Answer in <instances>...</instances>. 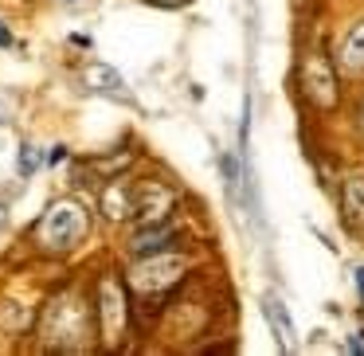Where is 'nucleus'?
Listing matches in <instances>:
<instances>
[{
    "instance_id": "nucleus-1",
    "label": "nucleus",
    "mask_w": 364,
    "mask_h": 356,
    "mask_svg": "<svg viewBox=\"0 0 364 356\" xmlns=\"http://www.w3.org/2000/svg\"><path fill=\"white\" fill-rule=\"evenodd\" d=\"M82 235H87V207L79 200H55L32 227V243L48 254L75 251Z\"/></svg>"
},
{
    "instance_id": "nucleus-2",
    "label": "nucleus",
    "mask_w": 364,
    "mask_h": 356,
    "mask_svg": "<svg viewBox=\"0 0 364 356\" xmlns=\"http://www.w3.org/2000/svg\"><path fill=\"white\" fill-rule=\"evenodd\" d=\"M43 337L55 348H82L90 337V309L87 298L79 293H59L48 301V313H43Z\"/></svg>"
},
{
    "instance_id": "nucleus-3",
    "label": "nucleus",
    "mask_w": 364,
    "mask_h": 356,
    "mask_svg": "<svg viewBox=\"0 0 364 356\" xmlns=\"http://www.w3.org/2000/svg\"><path fill=\"white\" fill-rule=\"evenodd\" d=\"M188 270V259L184 254H141V262L129 274V286H134L141 298H165L168 290H176Z\"/></svg>"
},
{
    "instance_id": "nucleus-4",
    "label": "nucleus",
    "mask_w": 364,
    "mask_h": 356,
    "mask_svg": "<svg viewBox=\"0 0 364 356\" xmlns=\"http://www.w3.org/2000/svg\"><path fill=\"white\" fill-rule=\"evenodd\" d=\"M98 313H102V337L118 340L126 329V293L114 278H102V286H98Z\"/></svg>"
},
{
    "instance_id": "nucleus-5",
    "label": "nucleus",
    "mask_w": 364,
    "mask_h": 356,
    "mask_svg": "<svg viewBox=\"0 0 364 356\" xmlns=\"http://www.w3.org/2000/svg\"><path fill=\"white\" fill-rule=\"evenodd\" d=\"M173 204H176L173 192H168L165 184L149 180V184H145V192H141V200H137V212H141L145 223H165L168 212H173Z\"/></svg>"
},
{
    "instance_id": "nucleus-6",
    "label": "nucleus",
    "mask_w": 364,
    "mask_h": 356,
    "mask_svg": "<svg viewBox=\"0 0 364 356\" xmlns=\"http://www.w3.org/2000/svg\"><path fill=\"white\" fill-rule=\"evenodd\" d=\"M168 243H176V227L173 223H145V231L141 235H134V243H129V251L134 254H157V251H165Z\"/></svg>"
},
{
    "instance_id": "nucleus-7",
    "label": "nucleus",
    "mask_w": 364,
    "mask_h": 356,
    "mask_svg": "<svg viewBox=\"0 0 364 356\" xmlns=\"http://www.w3.org/2000/svg\"><path fill=\"white\" fill-rule=\"evenodd\" d=\"M262 313H267V321H270V329H274L282 352H294V325H290V317H286V306L274 298V293L262 298Z\"/></svg>"
},
{
    "instance_id": "nucleus-8",
    "label": "nucleus",
    "mask_w": 364,
    "mask_h": 356,
    "mask_svg": "<svg viewBox=\"0 0 364 356\" xmlns=\"http://www.w3.org/2000/svg\"><path fill=\"white\" fill-rule=\"evenodd\" d=\"M102 207H106V215H110V220H126L129 212H137V204L129 200V188L122 180H114V188L102 192Z\"/></svg>"
},
{
    "instance_id": "nucleus-9",
    "label": "nucleus",
    "mask_w": 364,
    "mask_h": 356,
    "mask_svg": "<svg viewBox=\"0 0 364 356\" xmlns=\"http://www.w3.org/2000/svg\"><path fill=\"white\" fill-rule=\"evenodd\" d=\"M345 220L353 223V227L364 223V176L345 180Z\"/></svg>"
},
{
    "instance_id": "nucleus-10",
    "label": "nucleus",
    "mask_w": 364,
    "mask_h": 356,
    "mask_svg": "<svg viewBox=\"0 0 364 356\" xmlns=\"http://www.w3.org/2000/svg\"><path fill=\"white\" fill-rule=\"evenodd\" d=\"M82 82H90V87L102 90V95H122V75L110 71V67H102V63H90L87 71H82Z\"/></svg>"
},
{
    "instance_id": "nucleus-11",
    "label": "nucleus",
    "mask_w": 364,
    "mask_h": 356,
    "mask_svg": "<svg viewBox=\"0 0 364 356\" xmlns=\"http://www.w3.org/2000/svg\"><path fill=\"white\" fill-rule=\"evenodd\" d=\"M341 59H345V67H353V71H364V24H356L353 32H348Z\"/></svg>"
},
{
    "instance_id": "nucleus-12",
    "label": "nucleus",
    "mask_w": 364,
    "mask_h": 356,
    "mask_svg": "<svg viewBox=\"0 0 364 356\" xmlns=\"http://www.w3.org/2000/svg\"><path fill=\"white\" fill-rule=\"evenodd\" d=\"M36 165H40V157H36V149H32V145H20V157H16V168H20V176H32V173H36Z\"/></svg>"
},
{
    "instance_id": "nucleus-13",
    "label": "nucleus",
    "mask_w": 364,
    "mask_h": 356,
    "mask_svg": "<svg viewBox=\"0 0 364 356\" xmlns=\"http://www.w3.org/2000/svg\"><path fill=\"white\" fill-rule=\"evenodd\" d=\"M153 4H161V9H181V4H192V0H153Z\"/></svg>"
},
{
    "instance_id": "nucleus-14",
    "label": "nucleus",
    "mask_w": 364,
    "mask_h": 356,
    "mask_svg": "<svg viewBox=\"0 0 364 356\" xmlns=\"http://www.w3.org/2000/svg\"><path fill=\"white\" fill-rule=\"evenodd\" d=\"M356 290H360V298H364V266L356 270Z\"/></svg>"
},
{
    "instance_id": "nucleus-15",
    "label": "nucleus",
    "mask_w": 364,
    "mask_h": 356,
    "mask_svg": "<svg viewBox=\"0 0 364 356\" xmlns=\"http://www.w3.org/2000/svg\"><path fill=\"white\" fill-rule=\"evenodd\" d=\"M9 43H12V40H9V32H4V28H0V48H9Z\"/></svg>"
},
{
    "instance_id": "nucleus-16",
    "label": "nucleus",
    "mask_w": 364,
    "mask_h": 356,
    "mask_svg": "<svg viewBox=\"0 0 364 356\" xmlns=\"http://www.w3.org/2000/svg\"><path fill=\"white\" fill-rule=\"evenodd\" d=\"M360 126H364V106H360Z\"/></svg>"
},
{
    "instance_id": "nucleus-17",
    "label": "nucleus",
    "mask_w": 364,
    "mask_h": 356,
    "mask_svg": "<svg viewBox=\"0 0 364 356\" xmlns=\"http://www.w3.org/2000/svg\"><path fill=\"white\" fill-rule=\"evenodd\" d=\"M0 223H4V207H0Z\"/></svg>"
}]
</instances>
